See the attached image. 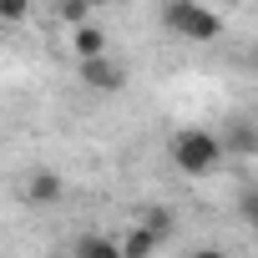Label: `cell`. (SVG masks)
I'll list each match as a JSON object with an SVG mask.
<instances>
[{"label": "cell", "instance_id": "1", "mask_svg": "<svg viewBox=\"0 0 258 258\" xmlns=\"http://www.w3.org/2000/svg\"><path fill=\"white\" fill-rule=\"evenodd\" d=\"M172 162H177L182 177H208V172H218L223 147H218L213 132H203V126H187V132L172 137Z\"/></svg>", "mask_w": 258, "mask_h": 258}, {"label": "cell", "instance_id": "2", "mask_svg": "<svg viewBox=\"0 0 258 258\" xmlns=\"http://www.w3.org/2000/svg\"><path fill=\"white\" fill-rule=\"evenodd\" d=\"M162 26L177 31V41H218L223 31V16L198 6V0H167L162 6Z\"/></svg>", "mask_w": 258, "mask_h": 258}, {"label": "cell", "instance_id": "3", "mask_svg": "<svg viewBox=\"0 0 258 258\" xmlns=\"http://www.w3.org/2000/svg\"><path fill=\"white\" fill-rule=\"evenodd\" d=\"M81 81H86L91 91H121L126 71H121V61H111V56H96V61H81Z\"/></svg>", "mask_w": 258, "mask_h": 258}, {"label": "cell", "instance_id": "4", "mask_svg": "<svg viewBox=\"0 0 258 258\" xmlns=\"http://www.w3.org/2000/svg\"><path fill=\"white\" fill-rule=\"evenodd\" d=\"M61 192H66V182H61V172H51V167H41V172L26 177V208H51Z\"/></svg>", "mask_w": 258, "mask_h": 258}, {"label": "cell", "instance_id": "5", "mask_svg": "<svg viewBox=\"0 0 258 258\" xmlns=\"http://www.w3.org/2000/svg\"><path fill=\"white\" fill-rule=\"evenodd\" d=\"M71 51H76V61H96V56H106V31H101L96 21L76 26V31H71Z\"/></svg>", "mask_w": 258, "mask_h": 258}, {"label": "cell", "instance_id": "6", "mask_svg": "<svg viewBox=\"0 0 258 258\" xmlns=\"http://www.w3.org/2000/svg\"><path fill=\"white\" fill-rule=\"evenodd\" d=\"M157 248H162V243H157V238H152L142 223H132V228L116 238V253H121V258H152Z\"/></svg>", "mask_w": 258, "mask_h": 258}, {"label": "cell", "instance_id": "7", "mask_svg": "<svg viewBox=\"0 0 258 258\" xmlns=\"http://www.w3.org/2000/svg\"><path fill=\"white\" fill-rule=\"evenodd\" d=\"M71 258H121V253H116V238H106V233H81V238L71 243Z\"/></svg>", "mask_w": 258, "mask_h": 258}, {"label": "cell", "instance_id": "8", "mask_svg": "<svg viewBox=\"0 0 258 258\" xmlns=\"http://www.w3.org/2000/svg\"><path fill=\"white\" fill-rule=\"evenodd\" d=\"M218 147H223V157H228V152L253 157V152H258V137H253V126H248V121H233V132H228V137H218Z\"/></svg>", "mask_w": 258, "mask_h": 258}, {"label": "cell", "instance_id": "9", "mask_svg": "<svg viewBox=\"0 0 258 258\" xmlns=\"http://www.w3.org/2000/svg\"><path fill=\"white\" fill-rule=\"evenodd\" d=\"M142 228H147V233H152L157 243H167L177 223H172V213H167V208H147V218H142Z\"/></svg>", "mask_w": 258, "mask_h": 258}, {"label": "cell", "instance_id": "10", "mask_svg": "<svg viewBox=\"0 0 258 258\" xmlns=\"http://www.w3.org/2000/svg\"><path fill=\"white\" fill-rule=\"evenodd\" d=\"M91 16H96V11L86 6V0H66V6H61V21H66V26H86Z\"/></svg>", "mask_w": 258, "mask_h": 258}, {"label": "cell", "instance_id": "11", "mask_svg": "<svg viewBox=\"0 0 258 258\" xmlns=\"http://www.w3.org/2000/svg\"><path fill=\"white\" fill-rule=\"evenodd\" d=\"M31 16V0H0V21H6V26H21Z\"/></svg>", "mask_w": 258, "mask_h": 258}, {"label": "cell", "instance_id": "12", "mask_svg": "<svg viewBox=\"0 0 258 258\" xmlns=\"http://www.w3.org/2000/svg\"><path fill=\"white\" fill-rule=\"evenodd\" d=\"M187 258H228L223 248H198V253H187Z\"/></svg>", "mask_w": 258, "mask_h": 258}]
</instances>
